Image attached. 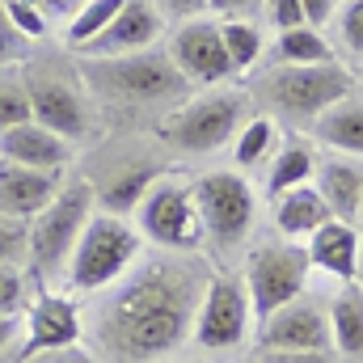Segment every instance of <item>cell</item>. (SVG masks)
Segmentation results:
<instances>
[{
    "label": "cell",
    "mask_w": 363,
    "mask_h": 363,
    "mask_svg": "<svg viewBox=\"0 0 363 363\" xmlns=\"http://www.w3.org/2000/svg\"><path fill=\"white\" fill-rule=\"evenodd\" d=\"M161 47H165V55L174 60V68L194 89H211V85H233L237 81L216 17H194V21H182L174 30H165Z\"/></svg>",
    "instance_id": "7c38bea8"
},
{
    "label": "cell",
    "mask_w": 363,
    "mask_h": 363,
    "mask_svg": "<svg viewBox=\"0 0 363 363\" xmlns=\"http://www.w3.org/2000/svg\"><path fill=\"white\" fill-rule=\"evenodd\" d=\"M26 363H101L93 355L85 342H72V347H55V351H43V355H34V359Z\"/></svg>",
    "instance_id": "8d00e7d4"
},
{
    "label": "cell",
    "mask_w": 363,
    "mask_h": 363,
    "mask_svg": "<svg viewBox=\"0 0 363 363\" xmlns=\"http://www.w3.org/2000/svg\"><path fill=\"white\" fill-rule=\"evenodd\" d=\"M308 250L300 241H287V237H258L245 258H241V279H245V291H250V308H254V321L262 325L274 308L291 304L296 296L308 291ZM258 334V330H254Z\"/></svg>",
    "instance_id": "9c48e42d"
},
{
    "label": "cell",
    "mask_w": 363,
    "mask_h": 363,
    "mask_svg": "<svg viewBox=\"0 0 363 363\" xmlns=\"http://www.w3.org/2000/svg\"><path fill=\"white\" fill-rule=\"evenodd\" d=\"M313 186L321 190V199H325V207H330V216H334V220L355 224L359 194H363V161L338 157V152H325V157H317Z\"/></svg>",
    "instance_id": "44dd1931"
},
{
    "label": "cell",
    "mask_w": 363,
    "mask_h": 363,
    "mask_svg": "<svg viewBox=\"0 0 363 363\" xmlns=\"http://www.w3.org/2000/svg\"><path fill=\"white\" fill-rule=\"evenodd\" d=\"M211 271L207 254L161 250L140 258L85 308L93 355L101 363H169L190 342Z\"/></svg>",
    "instance_id": "6da1fadb"
},
{
    "label": "cell",
    "mask_w": 363,
    "mask_h": 363,
    "mask_svg": "<svg viewBox=\"0 0 363 363\" xmlns=\"http://www.w3.org/2000/svg\"><path fill=\"white\" fill-rule=\"evenodd\" d=\"M169 363H190V359H169Z\"/></svg>",
    "instance_id": "bcb514c9"
},
{
    "label": "cell",
    "mask_w": 363,
    "mask_h": 363,
    "mask_svg": "<svg viewBox=\"0 0 363 363\" xmlns=\"http://www.w3.org/2000/svg\"><path fill=\"white\" fill-rule=\"evenodd\" d=\"M77 157V144H68L64 135H55L43 123H17L9 131H0V161L26 165V169H51V174H68Z\"/></svg>",
    "instance_id": "e0dca14e"
},
{
    "label": "cell",
    "mask_w": 363,
    "mask_h": 363,
    "mask_svg": "<svg viewBox=\"0 0 363 363\" xmlns=\"http://www.w3.org/2000/svg\"><path fill=\"white\" fill-rule=\"evenodd\" d=\"M30 93L21 81V64H0V131L30 123Z\"/></svg>",
    "instance_id": "f546056e"
},
{
    "label": "cell",
    "mask_w": 363,
    "mask_h": 363,
    "mask_svg": "<svg viewBox=\"0 0 363 363\" xmlns=\"http://www.w3.org/2000/svg\"><path fill=\"white\" fill-rule=\"evenodd\" d=\"M338 4H342V0H300L304 21H308V26H317V30H330V21H334Z\"/></svg>",
    "instance_id": "f35d334b"
},
{
    "label": "cell",
    "mask_w": 363,
    "mask_h": 363,
    "mask_svg": "<svg viewBox=\"0 0 363 363\" xmlns=\"http://www.w3.org/2000/svg\"><path fill=\"white\" fill-rule=\"evenodd\" d=\"M216 21H220V17H216ZM220 38H224V51H228L237 77H250V72H258V68L267 64V43H271V34H267V26H262L258 17H224V21H220Z\"/></svg>",
    "instance_id": "4316f807"
},
{
    "label": "cell",
    "mask_w": 363,
    "mask_h": 363,
    "mask_svg": "<svg viewBox=\"0 0 363 363\" xmlns=\"http://www.w3.org/2000/svg\"><path fill=\"white\" fill-rule=\"evenodd\" d=\"M4 13H9L13 30H17L30 47H38L43 38H51V34H55V21H51L43 9H34L30 0H4Z\"/></svg>",
    "instance_id": "4dcf8cb0"
},
{
    "label": "cell",
    "mask_w": 363,
    "mask_h": 363,
    "mask_svg": "<svg viewBox=\"0 0 363 363\" xmlns=\"http://www.w3.org/2000/svg\"><path fill=\"white\" fill-rule=\"evenodd\" d=\"M21 81L30 93V114L34 123L51 127L55 135H64L68 144H93L101 131V110L93 101L89 85L81 81L77 55L68 60H47V51H30V60H21Z\"/></svg>",
    "instance_id": "5b68a950"
},
{
    "label": "cell",
    "mask_w": 363,
    "mask_h": 363,
    "mask_svg": "<svg viewBox=\"0 0 363 363\" xmlns=\"http://www.w3.org/2000/svg\"><path fill=\"white\" fill-rule=\"evenodd\" d=\"M267 64H291V68H308V64H338V51L330 43L325 30L317 26H296L271 34L267 43Z\"/></svg>",
    "instance_id": "d4e9b609"
},
{
    "label": "cell",
    "mask_w": 363,
    "mask_h": 363,
    "mask_svg": "<svg viewBox=\"0 0 363 363\" xmlns=\"http://www.w3.org/2000/svg\"><path fill=\"white\" fill-rule=\"evenodd\" d=\"M81 81L89 85L97 110H118L123 118H169L182 101L194 93V85L174 68L165 47H148L135 55L114 60H77Z\"/></svg>",
    "instance_id": "7a4b0ae2"
},
{
    "label": "cell",
    "mask_w": 363,
    "mask_h": 363,
    "mask_svg": "<svg viewBox=\"0 0 363 363\" xmlns=\"http://www.w3.org/2000/svg\"><path fill=\"white\" fill-rule=\"evenodd\" d=\"M0 267H26L30 271V220L0 216Z\"/></svg>",
    "instance_id": "1f68e13d"
},
{
    "label": "cell",
    "mask_w": 363,
    "mask_h": 363,
    "mask_svg": "<svg viewBox=\"0 0 363 363\" xmlns=\"http://www.w3.org/2000/svg\"><path fill=\"white\" fill-rule=\"evenodd\" d=\"M250 114H254V97L237 81L194 89L169 118L157 123V140L178 157H211L233 144V135Z\"/></svg>",
    "instance_id": "8992f818"
},
{
    "label": "cell",
    "mask_w": 363,
    "mask_h": 363,
    "mask_svg": "<svg viewBox=\"0 0 363 363\" xmlns=\"http://www.w3.org/2000/svg\"><path fill=\"white\" fill-rule=\"evenodd\" d=\"M262 26H267V34H283V30L308 26V21H304L300 0H267L262 4Z\"/></svg>",
    "instance_id": "836d02e7"
},
{
    "label": "cell",
    "mask_w": 363,
    "mask_h": 363,
    "mask_svg": "<svg viewBox=\"0 0 363 363\" xmlns=\"http://www.w3.org/2000/svg\"><path fill=\"white\" fill-rule=\"evenodd\" d=\"M131 224L157 250L203 254V224H199V207H194V186L178 169H165L144 190V199L131 211Z\"/></svg>",
    "instance_id": "30bf717a"
},
{
    "label": "cell",
    "mask_w": 363,
    "mask_h": 363,
    "mask_svg": "<svg viewBox=\"0 0 363 363\" xmlns=\"http://www.w3.org/2000/svg\"><path fill=\"white\" fill-rule=\"evenodd\" d=\"M237 363H258V355H250V359H237Z\"/></svg>",
    "instance_id": "f6af8a7d"
},
{
    "label": "cell",
    "mask_w": 363,
    "mask_h": 363,
    "mask_svg": "<svg viewBox=\"0 0 363 363\" xmlns=\"http://www.w3.org/2000/svg\"><path fill=\"white\" fill-rule=\"evenodd\" d=\"M144 254V237L131 224V216H114V211H93L68 267H64V291L72 296H97L110 283H118Z\"/></svg>",
    "instance_id": "52a82bcc"
},
{
    "label": "cell",
    "mask_w": 363,
    "mask_h": 363,
    "mask_svg": "<svg viewBox=\"0 0 363 363\" xmlns=\"http://www.w3.org/2000/svg\"><path fill=\"white\" fill-rule=\"evenodd\" d=\"M279 144H283V135H279V123H274L271 114L254 110V114L241 123V131L233 135V144H228L233 169H241V174L267 169V161L274 157V148H279Z\"/></svg>",
    "instance_id": "484cf974"
},
{
    "label": "cell",
    "mask_w": 363,
    "mask_h": 363,
    "mask_svg": "<svg viewBox=\"0 0 363 363\" xmlns=\"http://www.w3.org/2000/svg\"><path fill=\"white\" fill-rule=\"evenodd\" d=\"M330 338L342 363H363V287L342 283L330 296Z\"/></svg>",
    "instance_id": "cb8c5ba5"
},
{
    "label": "cell",
    "mask_w": 363,
    "mask_h": 363,
    "mask_svg": "<svg viewBox=\"0 0 363 363\" xmlns=\"http://www.w3.org/2000/svg\"><path fill=\"white\" fill-rule=\"evenodd\" d=\"M355 283L363 287V241H359V279H355Z\"/></svg>",
    "instance_id": "7bdbcfd3"
},
{
    "label": "cell",
    "mask_w": 363,
    "mask_h": 363,
    "mask_svg": "<svg viewBox=\"0 0 363 363\" xmlns=\"http://www.w3.org/2000/svg\"><path fill=\"white\" fill-rule=\"evenodd\" d=\"M359 241H363V233L355 224H347V220H325V224L304 241L308 267L317 274L338 279V283H355V279H359Z\"/></svg>",
    "instance_id": "ac0fdd59"
},
{
    "label": "cell",
    "mask_w": 363,
    "mask_h": 363,
    "mask_svg": "<svg viewBox=\"0 0 363 363\" xmlns=\"http://www.w3.org/2000/svg\"><path fill=\"white\" fill-rule=\"evenodd\" d=\"M30 283H34V274L26 267H0V317H21L26 313V304L34 300Z\"/></svg>",
    "instance_id": "d6a6232c"
},
{
    "label": "cell",
    "mask_w": 363,
    "mask_h": 363,
    "mask_svg": "<svg viewBox=\"0 0 363 363\" xmlns=\"http://www.w3.org/2000/svg\"><path fill=\"white\" fill-rule=\"evenodd\" d=\"M17 334H21V317H0V359L9 355V347L17 342Z\"/></svg>",
    "instance_id": "60d3db41"
},
{
    "label": "cell",
    "mask_w": 363,
    "mask_h": 363,
    "mask_svg": "<svg viewBox=\"0 0 363 363\" xmlns=\"http://www.w3.org/2000/svg\"><path fill=\"white\" fill-rule=\"evenodd\" d=\"M325 220H334V216H330V207H325V199H321V190L313 182L291 186L279 199H271V228L279 237H287V241H300L304 245Z\"/></svg>",
    "instance_id": "ffe728a7"
},
{
    "label": "cell",
    "mask_w": 363,
    "mask_h": 363,
    "mask_svg": "<svg viewBox=\"0 0 363 363\" xmlns=\"http://www.w3.org/2000/svg\"><path fill=\"white\" fill-rule=\"evenodd\" d=\"M325 34H330V43H334L342 64L363 68V0H342Z\"/></svg>",
    "instance_id": "f1b7e54d"
},
{
    "label": "cell",
    "mask_w": 363,
    "mask_h": 363,
    "mask_svg": "<svg viewBox=\"0 0 363 363\" xmlns=\"http://www.w3.org/2000/svg\"><path fill=\"white\" fill-rule=\"evenodd\" d=\"M97 211L89 178H64V186L55 190V199L30 220V274L34 279H64V267L89 224V216Z\"/></svg>",
    "instance_id": "ba28073f"
},
{
    "label": "cell",
    "mask_w": 363,
    "mask_h": 363,
    "mask_svg": "<svg viewBox=\"0 0 363 363\" xmlns=\"http://www.w3.org/2000/svg\"><path fill=\"white\" fill-rule=\"evenodd\" d=\"M262 4L267 0H211V17H258L262 21Z\"/></svg>",
    "instance_id": "74e56055"
},
{
    "label": "cell",
    "mask_w": 363,
    "mask_h": 363,
    "mask_svg": "<svg viewBox=\"0 0 363 363\" xmlns=\"http://www.w3.org/2000/svg\"><path fill=\"white\" fill-rule=\"evenodd\" d=\"M157 9V17L174 30L182 21H194V17H211V0H148Z\"/></svg>",
    "instance_id": "e575fe53"
},
{
    "label": "cell",
    "mask_w": 363,
    "mask_h": 363,
    "mask_svg": "<svg viewBox=\"0 0 363 363\" xmlns=\"http://www.w3.org/2000/svg\"><path fill=\"white\" fill-rule=\"evenodd\" d=\"M258 363H342L334 351H258Z\"/></svg>",
    "instance_id": "d590c367"
},
{
    "label": "cell",
    "mask_w": 363,
    "mask_h": 363,
    "mask_svg": "<svg viewBox=\"0 0 363 363\" xmlns=\"http://www.w3.org/2000/svg\"><path fill=\"white\" fill-rule=\"evenodd\" d=\"M165 174L161 161L152 157H114V161H101L97 174H85L93 186V199L101 211H114V216H131L135 203L144 199V190Z\"/></svg>",
    "instance_id": "2e32d148"
},
{
    "label": "cell",
    "mask_w": 363,
    "mask_h": 363,
    "mask_svg": "<svg viewBox=\"0 0 363 363\" xmlns=\"http://www.w3.org/2000/svg\"><path fill=\"white\" fill-rule=\"evenodd\" d=\"M355 77H359V93H363V68H355Z\"/></svg>",
    "instance_id": "ee69618b"
},
{
    "label": "cell",
    "mask_w": 363,
    "mask_h": 363,
    "mask_svg": "<svg viewBox=\"0 0 363 363\" xmlns=\"http://www.w3.org/2000/svg\"><path fill=\"white\" fill-rule=\"evenodd\" d=\"M250 97L254 110L271 114L279 127L287 131H308L330 106H338L342 97L359 89V77L351 64H308V68H291V64H262L258 72H250Z\"/></svg>",
    "instance_id": "3957f363"
},
{
    "label": "cell",
    "mask_w": 363,
    "mask_h": 363,
    "mask_svg": "<svg viewBox=\"0 0 363 363\" xmlns=\"http://www.w3.org/2000/svg\"><path fill=\"white\" fill-rule=\"evenodd\" d=\"M21 321H26V334H21L17 363L34 359L43 351H55V347L85 342V308L77 304L72 291H34Z\"/></svg>",
    "instance_id": "4fadbf2b"
},
{
    "label": "cell",
    "mask_w": 363,
    "mask_h": 363,
    "mask_svg": "<svg viewBox=\"0 0 363 363\" xmlns=\"http://www.w3.org/2000/svg\"><path fill=\"white\" fill-rule=\"evenodd\" d=\"M194 186V207L203 224V254L216 258L220 267H233L245 258L254 233H258V186L250 174L233 165H211L190 178Z\"/></svg>",
    "instance_id": "277c9868"
},
{
    "label": "cell",
    "mask_w": 363,
    "mask_h": 363,
    "mask_svg": "<svg viewBox=\"0 0 363 363\" xmlns=\"http://www.w3.org/2000/svg\"><path fill=\"white\" fill-rule=\"evenodd\" d=\"M258 351H334L330 338V300H313L308 291L291 304L274 308L254 334Z\"/></svg>",
    "instance_id": "5bb4252c"
},
{
    "label": "cell",
    "mask_w": 363,
    "mask_h": 363,
    "mask_svg": "<svg viewBox=\"0 0 363 363\" xmlns=\"http://www.w3.org/2000/svg\"><path fill=\"white\" fill-rule=\"evenodd\" d=\"M30 4H34V9H43V13L55 21V34H60V26L72 17V9H77L81 0H30Z\"/></svg>",
    "instance_id": "ab89813d"
},
{
    "label": "cell",
    "mask_w": 363,
    "mask_h": 363,
    "mask_svg": "<svg viewBox=\"0 0 363 363\" xmlns=\"http://www.w3.org/2000/svg\"><path fill=\"white\" fill-rule=\"evenodd\" d=\"M313 174H317L313 140L308 135H283V144L274 148V157L262 169V190H267V199H279L283 190L313 182Z\"/></svg>",
    "instance_id": "603a6c76"
},
{
    "label": "cell",
    "mask_w": 363,
    "mask_h": 363,
    "mask_svg": "<svg viewBox=\"0 0 363 363\" xmlns=\"http://www.w3.org/2000/svg\"><path fill=\"white\" fill-rule=\"evenodd\" d=\"M68 174H51V169H26L13 161H0V216H17V220H34L55 190L64 186Z\"/></svg>",
    "instance_id": "d6986e66"
},
{
    "label": "cell",
    "mask_w": 363,
    "mask_h": 363,
    "mask_svg": "<svg viewBox=\"0 0 363 363\" xmlns=\"http://www.w3.org/2000/svg\"><path fill=\"white\" fill-rule=\"evenodd\" d=\"M308 140L321 144L325 152L363 161V93L355 89L351 97H342L338 106H330V110L308 127Z\"/></svg>",
    "instance_id": "7402d4cb"
},
{
    "label": "cell",
    "mask_w": 363,
    "mask_h": 363,
    "mask_svg": "<svg viewBox=\"0 0 363 363\" xmlns=\"http://www.w3.org/2000/svg\"><path fill=\"white\" fill-rule=\"evenodd\" d=\"M258 321H254V308H250V291H245V279L241 271H228V267H216L207 287H203V300H199V313H194V330H190V342L199 351H237L254 338Z\"/></svg>",
    "instance_id": "8fae6325"
},
{
    "label": "cell",
    "mask_w": 363,
    "mask_h": 363,
    "mask_svg": "<svg viewBox=\"0 0 363 363\" xmlns=\"http://www.w3.org/2000/svg\"><path fill=\"white\" fill-rule=\"evenodd\" d=\"M123 4H127V0H81V4L72 9V17L60 26V34H55V38H60V47H64L68 55H81L93 38H97V34L118 17V9H123Z\"/></svg>",
    "instance_id": "83f0119b"
},
{
    "label": "cell",
    "mask_w": 363,
    "mask_h": 363,
    "mask_svg": "<svg viewBox=\"0 0 363 363\" xmlns=\"http://www.w3.org/2000/svg\"><path fill=\"white\" fill-rule=\"evenodd\" d=\"M165 30L169 26L157 17V9L148 0H127L118 9V17L93 38L77 60H114V55H135V51L161 47L165 43Z\"/></svg>",
    "instance_id": "9a60e30c"
},
{
    "label": "cell",
    "mask_w": 363,
    "mask_h": 363,
    "mask_svg": "<svg viewBox=\"0 0 363 363\" xmlns=\"http://www.w3.org/2000/svg\"><path fill=\"white\" fill-rule=\"evenodd\" d=\"M355 228L363 233V194H359V211H355Z\"/></svg>",
    "instance_id": "b9f144b4"
}]
</instances>
